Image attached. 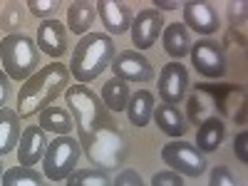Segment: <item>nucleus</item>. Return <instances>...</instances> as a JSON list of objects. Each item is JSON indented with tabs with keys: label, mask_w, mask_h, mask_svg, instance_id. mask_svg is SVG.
<instances>
[{
	"label": "nucleus",
	"mask_w": 248,
	"mask_h": 186,
	"mask_svg": "<svg viewBox=\"0 0 248 186\" xmlns=\"http://www.w3.org/2000/svg\"><path fill=\"white\" fill-rule=\"evenodd\" d=\"M67 87L70 70L62 62H50V65L40 67L17 92V117L28 119L40 114L60 97V92H67Z\"/></svg>",
	"instance_id": "nucleus-1"
},
{
	"label": "nucleus",
	"mask_w": 248,
	"mask_h": 186,
	"mask_svg": "<svg viewBox=\"0 0 248 186\" xmlns=\"http://www.w3.org/2000/svg\"><path fill=\"white\" fill-rule=\"evenodd\" d=\"M117 55L114 40L102 32H87L79 37V43L70 60V72L75 75L77 85H87L105 72Z\"/></svg>",
	"instance_id": "nucleus-2"
},
{
	"label": "nucleus",
	"mask_w": 248,
	"mask_h": 186,
	"mask_svg": "<svg viewBox=\"0 0 248 186\" xmlns=\"http://www.w3.org/2000/svg\"><path fill=\"white\" fill-rule=\"evenodd\" d=\"M85 154L92 159V164H99L102 169H117L124 161V154H127V147H124V137L117 129V124L105 114L99 119V124L94 127V132L79 144Z\"/></svg>",
	"instance_id": "nucleus-3"
},
{
	"label": "nucleus",
	"mask_w": 248,
	"mask_h": 186,
	"mask_svg": "<svg viewBox=\"0 0 248 186\" xmlns=\"http://www.w3.org/2000/svg\"><path fill=\"white\" fill-rule=\"evenodd\" d=\"M0 60H3L5 75L15 82H28L40 70V50L32 37L23 32H10L0 43Z\"/></svg>",
	"instance_id": "nucleus-4"
},
{
	"label": "nucleus",
	"mask_w": 248,
	"mask_h": 186,
	"mask_svg": "<svg viewBox=\"0 0 248 186\" xmlns=\"http://www.w3.org/2000/svg\"><path fill=\"white\" fill-rule=\"evenodd\" d=\"M65 99H67V107H70V114L75 119V129L79 134V144L85 141L94 127L99 124V119L105 117V105H102V99L85 85H75V87H67L65 92Z\"/></svg>",
	"instance_id": "nucleus-5"
},
{
	"label": "nucleus",
	"mask_w": 248,
	"mask_h": 186,
	"mask_svg": "<svg viewBox=\"0 0 248 186\" xmlns=\"http://www.w3.org/2000/svg\"><path fill=\"white\" fill-rule=\"evenodd\" d=\"M79 154H82V147H79L77 139H72V137H57L52 144H47V152L43 156L45 179H50V181L67 179L77 169Z\"/></svg>",
	"instance_id": "nucleus-6"
},
{
	"label": "nucleus",
	"mask_w": 248,
	"mask_h": 186,
	"mask_svg": "<svg viewBox=\"0 0 248 186\" xmlns=\"http://www.w3.org/2000/svg\"><path fill=\"white\" fill-rule=\"evenodd\" d=\"M161 159L167 167H171V171L181 176H191V179H199L206 171V167H209L206 156L189 141H169L161 149Z\"/></svg>",
	"instance_id": "nucleus-7"
},
{
	"label": "nucleus",
	"mask_w": 248,
	"mask_h": 186,
	"mask_svg": "<svg viewBox=\"0 0 248 186\" xmlns=\"http://www.w3.org/2000/svg\"><path fill=\"white\" fill-rule=\"evenodd\" d=\"M189 55H191V62L199 75L214 77V79L226 75V50L216 40H209V37L199 40L196 45H191Z\"/></svg>",
	"instance_id": "nucleus-8"
},
{
	"label": "nucleus",
	"mask_w": 248,
	"mask_h": 186,
	"mask_svg": "<svg viewBox=\"0 0 248 186\" xmlns=\"http://www.w3.org/2000/svg\"><path fill=\"white\" fill-rule=\"evenodd\" d=\"M112 70H114V77H119L124 82H149V79H154L152 62L137 50H122L119 55H114Z\"/></svg>",
	"instance_id": "nucleus-9"
},
{
	"label": "nucleus",
	"mask_w": 248,
	"mask_h": 186,
	"mask_svg": "<svg viewBox=\"0 0 248 186\" xmlns=\"http://www.w3.org/2000/svg\"><path fill=\"white\" fill-rule=\"evenodd\" d=\"M189 92V72L181 62H169L161 67L159 75V97L164 105H179Z\"/></svg>",
	"instance_id": "nucleus-10"
},
{
	"label": "nucleus",
	"mask_w": 248,
	"mask_h": 186,
	"mask_svg": "<svg viewBox=\"0 0 248 186\" xmlns=\"http://www.w3.org/2000/svg\"><path fill=\"white\" fill-rule=\"evenodd\" d=\"M129 30H132L134 47L147 50V47H152L156 40H159V35L164 30V17H161L159 10L147 8V10H141L137 17H132V28Z\"/></svg>",
	"instance_id": "nucleus-11"
},
{
	"label": "nucleus",
	"mask_w": 248,
	"mask_h": 186,
	"mask_svg": "<svg viewBox=\"0 0 248 186\" xmlns=\"http://www.w3.org/2000/svg\"><path fill=\"white\" fill-rule=\"evenodd\" d=\"M47 152V137L45 132L32 124V127H25L23 134H20V147H17V161L20 167H35V164L43 161Z\"/></svg>",
	"instance_id": "nucleus-12"
},
{
	"label": "nucleus",
	"mask_w": 248,
	"mask_h": 186,
	"mask_svg": "<svg viewBox=\"0 0 248 186\" xmlns=\"http://www.w3.org/2000/svg\"><path fill=\"white\" fill-rule=\"evenodd\" d=\"M184 28L199 35L218 32V13L211 3H186L184 5Z\"/></svg>",
	"instance_id": "nucleus-13"
},
{
	"label": "nucleus",
	"mask_w": 248,
	"mask_h": 186,
	"mask_svg": "<svg viewBox=\"0 0 248 186\" xmlns=\"http://www.w3.org/2000/svg\"><path fill=\"white\" fill-rule=\"evenodd\" d=\"M37 50L50 57H62L67 50V28L60 20H43L37 28Z\"/></svg>",
	"instance_id": "nucleus-14"
},
{
	"label": "nucleus",
	"mask_w": 248,
	"mask_h": 186,
	"mask_svg": "<svg viewBox=\"0 0 248 186\" xmlns=\"http://www.w3.org/2000/svg\"><path fill=\"white\" fill-rule=\"evenodd\" d=\"M94 10L99 13L102 25L107 28V32L112 35H122L132 28V10L124 3H114V0H99L94 5Z\"/></svg>",
	"instance_id": "nucleus-15"
},
{
	"label": "nucleus",
	"mask_w": 248,
	"mask_h": 186,
	"mask_svg": "<svg viewBox=\"0 0 248 186\" xmlns=\"http://www.w3.org/2000/svg\"><path fill=\"white\" fill-rule=\"evenodd\" d=\"M226 139V127L218 117H209L199 124V132H196V144H199V152L209 154V152H216Z\"/></svg>",
	"instance_id": "nucleus-16"
},
{
	"label": "nucleus",
	"mask_w": 248,
	"mask_h": 186,
	"mask_svg": "<svg viewBox=\"0 0 248 186\" xmlns=\"http://www.w3.org/2000/svg\"><path fill=\"white\" fill-rule=\"evenodd\" d=\"M152 114H154V94L149 90H137L134 94H129L127 117L134 127H147Z\"/></svg>",
	"instance_id": "nucleus-17"
},
{
	"label": "nucleus",
	"mask_w": 248,
	"mask_h": 186,
	"mask_svg": "<svg viewBox=\"0 0 248 186\" xmlns=\"http://www.w3.org/2000/svg\"><path fill=\"white\" fill-rule=\"evenodd\" d=\"M37 127L43 132H55L57 137H67L75 129V122H72V114L65 107H45L40 112Z\"/></svg>",
	"instance_id": "nucleus-18"
},
{
	"label": "nucleus",
	"mask_w": 248,
	"mask_h": 186,
	"mask_svg": "<svg viewBox=\"0 0 248 186\" xmlns=\"http://www.w3.org/2000/svg\"><path fill=\"white\" fill-rule=\"evenodd\" d=\"M164 50H167L171 57L181 60L184 55H189L191 50V37H189V30L184 28V23H171V25H164Z\"/></svg>",
	"instance_id": "nucleus-19"
},
{
	"label": "nucleus",
	"mask_w": 248,
	"mask_h": 186,
	"mask_svg": "<svg viewBox=\"0 0 248 186\" xmlns=\"http://www.w3.org/2000/svg\"><path fill=\"white\" fill-rule=\"evenodd\" d=\"M154 122H156V127L164 132V134H169V137H184L186 134V119H184V114L176 109V107H171V105H159V107H154Z\"/></svg>",
	"instance_id": "nucleus-20"
},
{
	"label": "nucleus",
	"mask_w": 248,
	"mask_h": 186,
	"mask_svg": "<svg viewBox=\"0 0 248 186\" xmlns=\"http://www.w3.org/2000/svg\"><path fill=\"white\" fill-rule=\"evenodd\" d=\"M20 141V117L13 109H0V156L10 154Z\"/></svg>",
	"instance_id": "nucleus-21"
},
{
	"label": "nucleus",
	"mask_w": 248,
	"mask_h": 186,
	"mask_svg": "<svg viewBox=\"0 0 248 186\" xmlns=\"http://www.w3.org/2000/svg\"><path fill=\"white\" fill-rule=\"evenodd\" d=\"M94 5L87 3V0H77L67 8V28L75 32V35H87V30L92 28L94 23Z\"/></svg>",
	"instance_id": "nucleus-22"
},
{
	"label": "nucleus",
	"mask_w": 248,
	"mask_h": 186,
	"mask_svg": "<svg viewBox=\"0 0 248 186\" xmlns=\"http://www.w3.org/2000/svg\"><path fill=\"white\" fill-rule=\"evenodd\" d=\"M127 102H129L127 82L119 79V77L107 79L105 87H102V105H105L109 112H122V109H127Z\"/></svg>",
	"instance_id": "nucleus-23"
},
{
	"label": "nucleus",
	"mask_w": 248,
	"mask_h": 186,
	"mask_svg": "<svg viewBox=\"0 0 248 186\" xmlns=\"http://www.w3.org/2000/svg\"><path fill=\"white\" fill-rule=\"evenodd\" d=\"M3 186H47L45 176L32 167H13L3 174Z\"/></svg>",
	"instance_id": "nucleus-24"
},
{
	"label": "nucleus",
	"mask_w": 248,
	"mask_h": 186,
	"mask_svg": "<svg viewBox=\"0 0 248 186\" xmlns=\"http://www.w3.org/2000/svg\"><path fill=\"white\" fill-rule=\"evenodd\" d=\"M67 186H112L105 169H75L67 176Z\"/></svg>",
	"instance_id": "nucleus-25"
},
{
	"label": "nucleus",
	"mask_w": 248,
	"mask_h": 186,
	"mask_svg": "<svg viewBox=\"0 0 248 186\" xmlns=\"http://www.w3.org/2000/svg\"><path fill=\"white\" fill-rule=\"evenodd\" d=\"M206 109H209V107H206V102L201 99V94L194 92V94L189 97V119H191L194 124H201L203 119H209V117H206Z\"/></svg>",
	"instance_id": "nucleus-26"
},
{
	"label": "nucleus",
	"mask_w": 248,
	"mask_h": 186,
	"mask_svg": "<svg viewBox=\"0 0 248 186\" xmlns=\"http://www.w3.org/2000/svg\"><path fill=\"white\" fill-rule=\"evenodd\" d=\"M28 8L35 17H47L60 8V3L57 0H28Z\"/></svg>",
	"instance_id": "nucleus-27"
},
{
	"label": "nucleus",
	"mask_w": 248,
	"mask_h": 186,
	"mask_svg": "<svg viewBox=\"0 0 248 186\" xmlns=\"http://www.w3.org/2000/svg\"><path fill=\"white\" fill-rule=\"evenodd\" d=\"M20 23H23V13H20V5H17V3H8L5 15H3V25H5V30H17Z\"/></svg>",
	"instance_id": "nucleus-28"
},
{
	"label": "nucleus",
	"mask_w": 248,
	"mask_h": 186,
	"mask_svg": "<svg viewBox=\"0 0 248 186\" xmlns=\"http://www.w3.org/2000/svg\"><path fill=\"white\" fill-rule=\"evenodd\" d=\"M209 186H236V179H233V174L226 169V167H214L211 169Z\"/></svg>",
	"instance_id": "nucleus-29"
},
{
	"label": "nucleus",
	"mask_w": 248,
	"mask_h": 186,
	"mask_svg": "<svg viewBox=\"0 0 248 186\" xmlns=\"http://www.w3.org/2000/svg\"><path fill=\"white\" fill-rule=\"evenodd\" d=\"M246 3L241 0V3H229V20H231V30H238L243 28L246 23Z\"/></svg>",
	"instance_id": "nucleus-30"
},
{
	"label": "nucleus",
	"mask_w": 248,
	"mask_h": 186,
	"mask_svg": "<svg viewBox=\"0 0 248 186\" xmlns=\"http://www.w3.org/2000/svg\"><path fill=\"white\" fill-rule=\"evenodd\" d=\"M152 186H184V179L176 171H159L152 176Z\"/></svg>",
	"instance_id": "nucleus-31"
},
{
	"label": "nucleus",
	"mask_w": 248,
	"mask_h": 186,
	"mask_svg": "<svg viewBox=\"0 0 248 186\" xmlns=\"http://www.w3.org/2000/svg\"><path fill=\"white\" fill-rule=\"evenodd\" d=\"M233 154L241 164H248V132H238L233 139Z\"/></svg>",
	"instance_id": "nucleus-32"
},
{
	"label": "nucleus",
	"mask_w": 248,
	"mask_h": 186,
	"mask_svg": "<svg viewBox=\"0 0 248 186\" xmlns=\"http://www.w3.org/2000/svg\"><path fill=\"white\" fill-rule=\"evenodd\" d=\"M112 186H144V181L134 169H124V171H119V176L114 179Z\"/></svg>",
	"instance_id": "nucleus-33"
},
{
	"label": "nucleus",
	"mask_w": 248,
	"mask_h": 186,
	"mask_svg": "<svg viewBox=\"0 0 248 186\" xmlns=\"http://www.w3.org/2000/svg\"><path fill=\"white\" fill-rule=\"evenodd\" d=\"M8 97H10V77H8L3 70H0V109L5 107Z\"/></svg>",
	"instance_id": "nucleus-34"
},
{
	"label": "nucleus",
	"mask_w": 248,
	"mask_h": 186,
	"mask_svg": "<svg viewBox=\"0 0 248 186\" xmlns=\"http://www.w3.org/2000/svg\"><path fill=\"white\" fill-rule=\"evenodd\" d=\"M176 10L179 8V3L176 0H154V10Z\"/></svg>",
	"instance_id": "nucleus-35"
},
{
	"label": "nucleus",
	"mask_w": 248,
	"mask_h": 186,
	"mask_svg": "<svg viewBox=\"0 0 248 186\" xmlns=\"http://www.w3.org/2000/svg\"><path fill=\"white\" fill-rule=\"evenodd\" d=\"M3 174H5V164H3V159H0V179H3Z\"/></svg>",
	"instance_id": "nucleus-36"
}]
</instances>
